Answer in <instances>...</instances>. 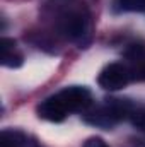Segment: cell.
Here are the masks:
<instances>
[{
    "label": "cell",
    "mask_w": 145,
    "mask_h": 147,
    "mask_svg": "<svg viewBox=\"0 0 145 147\" xmlns=\"http://www.w3.org/2000/svg\"><path fill=\"white\" fill-rule=\"evenodd\" d=\"M60 28H62V33L68 39L79 41L84 45L91 33V16L87 14L85 9L67 10L62 17Z\"/></svg>",
    "instance_id": "1"
},
{
    "label": "cell",
    "mask_w": 145,
    "mask_h": 147,
    "mask_svg": "<svg viewBox=\"0 0 145 147\" xmlns=\"http://www.w3.org/2000/svg\"><path fill=\"white\" fill-rule=\"evenodd\" d=\"M130 80H132L130 67H126L123 63H109L108 67H104L101 70L99 77H97L99 86L106 91L123 89Z\"/></svg>",
    "instance_id": "2"
},
{
    "label": "cell",
    "mask_w": 145,
    "mask_h": 147,
    "mask_svg": "<svg viewBox=\"0 0 145 147\" xmlns=\"http://www.w3.org/2000/svg\"><path fill=\"white\" fill-rule=\"evenodd\" d=\"M55 98L62 103V106L67 110V113L84 111L87 110L91 106V103H92V96H91L89 89L80 87V86L67 87V89L60 91L58 94H55Z\"/></svg>",
    "instance_id": "3"
},
{
    "label": "cell",
    "mask_w": 145,
    "mask_h": 147,
    "mask_svg": "<svg viewBox=\"0 0 145 147\" xmlns=\"http://www.w3.org/2000/svg\"><path fill=\"white\" fill-rule=\"evenodd\" d=\"M38 113H39L41 118L50 120V121H62V120L68 115L67 110L62 106V103H60L55 96L44 99V101L38 106Z\"/></svg>",
    "instance_id": "4"
},
{
    "label": "cell",
    "mask_w": 145,
    "mask_h": 147,
    "mask_svg": "<svg viewBox=\"0 0 145 147\" xmlns=\"http://www.w3.org/2000/svg\"><path fill=\"white\" fill-rule=\"evenodd\" d=\"M0 50H2V63L5 67H19L22 63V57L15 51L14 39L2 38L0 39Z\"/></svg>",
    "instance_id": "5"
},
{
    "label": "cell",
    "mask_w": 145,
    "mask_h": 147,
    "mask_svg": "<svg viewBox=\"0 0 145 147\" xmlns=\"http://www.w3.org/2000/svg\"><path fill=\"white\" fill-rule=\"evenodd\" d=\"M132 60H133V65L130 67L132 79L145 80V51L144 50H137V53L132 55Z\"/></svg>",
    "instance_id": "6"
},
{
    "label": "cell",
    "mask_w": 145,
    "mask_h": 147,
    "mask_svg": "<svg viewBox=\"0 0 145 147\" xmlns=\"http://www.w3.org/2000/svg\"><path fill=\"white\" fill-rule=\"evenodd\" d=\"M121 10L126 12H142L145 10V0H118Z\"/></svg>",
    "instance_id": "7"
},
{
    "label": "cell",
    "mask_w": 145,
    "mask_h": 147,
    "mask_svg": "<svg viewBox=\"0 0 145 147\" xmlns=\"http://www.w3.org/2000/svg\"><path fill=\"white\" fill-rule=\"evenodd\" d=\"M130 120H132L133 127H137L138 130L145 132V110H132Z\"/></svg>",
    "instance_id": "8"
},
{
    "label": "cell",
    "mask_w": 145,
    "mask_h": 147,
    "mask_svg": "<svg viewBox=\"0 0 145 147\" xmlns=\"http://www.w3.org/2000/svg\"><path fill=\"white\" fill-rule=\"evenodd\" d=\"M84 147H109L101 137H91L84 142Z\"/></svg>",
    "instance_id": "9"
},
{
    "label": "cell",
    "mask_w": 145,
    "mask_h": 147,
    "mask_svg": "<svg viewBox=\"0 0 145 147\" xmlns=\"http://www.w3.org/2000/svg\"><path fill=\"white\" fill-rule=\"evenodd\" d=\"M2 147H7V146H5V144H2Z\"/></svg>",
    "instance_id": "10"
}]
</instances>
